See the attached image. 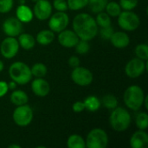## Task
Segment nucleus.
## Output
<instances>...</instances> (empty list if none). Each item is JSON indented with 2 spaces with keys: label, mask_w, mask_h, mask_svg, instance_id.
Segmentation results:
<instances>
[{
  "label": "nucleus",
  "mask_w": 148,
  "mask_h": 148,
  "mask_svg": "<svg viewBox=\"0 0 148 148\" xmlns=\"http://www.w3.org/2000/svg\"><path fill=\"white\" fill-rule=\"evenodd\" d=\"M69 17L68 14L64 11H57L49 16V27L53 32L59 33L66 29V27L69 25Z\"/></svg>",
  "instance_id": "obj_8"
},
{
  "label": "nucleus",
  "mask_w": 148,
  "mask_h": 148,
  "mask_svg": "<svg viewBox=\"0 0 148 148\" xmlns=\"http://www.w3.org/2000/svg\"><path fill=\"white\" fill-rule=\"evenodd\" d=\"M9 75L16 84L25 85L30 82L32 74L30 68L23 62H15L9 68Z\"/></svg>",
  "instance_id": "obj_2"
},
{
  "label": "nucleus",
  "mask_w": 148,
  "mask_h": 148,
  "mask_svg": "<svg viewBox=\"0 0 148 148\" xmlns=\"http://www.w3.org/2000/svg\"><path fill=\"white\" fill-rule=\"evenodd\" d=\"M15 124L19 127H27L33 120V110L29 105L17 106L12 114Z\"/></svg>",
  "instance_id": "obj_7"
},
{
  "label": "nucleus",
  "mask_w": 148,
  "mask_h": 148,
  "mask_svg": "<svg viewBox=\"0 0 148 148\" xmlns=\"http://www.w3.org/2000/svg\"><path fill=\"white\" fill-rule=\"evenodd\" d=\"M147 69L146 62L137 57L130 60L127 63L125 67V73L128 77L134 79L143 75Z\"/></svg>",
  "instance_id": "obj_11"
},
{
  "label": "nucleus",
  "mask_w": 148,
  "mask_h": 148,
  "mask_svg": "<svg viewBox=\"0 0 148 148\" xmlns=\"http://www.w3.org/2000/svg\"><path fill=\"white\" fill-rule=\"evenodd\" d=\"M85 109H88L89 112H95L101 107V101L95 95H90L84 100Z\"/></svg>",
  "instance_id": "obj_22"
},
{
  "label": "nucleus",
  "mask_w": 148,
  "mask_h": 148,
  "mask_svg": "<svg viewBox=\"0 0 148 148\" xmlns=\"http://www.w3.org/2000/svg\"><path fill=\"white\" fill-rule=\"evenodd\" d=\"M25 0H20V4H24Z\"/></svg>",
  "instance_id": "obj_44"
},
{
  "label": "nucleus",
  "mask_w": 148,
  "mask_h": 148,
  "mask_svg": "<svg viewBox=\"0 0 148 148\" xmlns=\"http://www.w3.org/2000/svg\"><path fill=\"white\" fill-rule=\"evenodd\" d=\"M16 18H18L22 23H29L32 21L34 14L30 8L25 4H20L16 11Z\"/></svg>",
  "instance_id": "obj_18"
},
{
  "label": "nucleus",
  "mask_w": 148,
  "mask_h": 148,
  "mask_svg": "<svg viewBox=\"0 0 148 148\" xmlns=\"http://www.w3.org/2000/svg\"><path fill=\"white\" fill-rule=\"evenodd\" d=\"M73 29L79 39L90 41L97 36L99 26L92 16L88 13H80L73 19Z\"/></svg>",
  "instance_id": "obj_1"
},
{
  "label": "nucleus",
  "mask_w": 148,
  "mask_h": 148,
  "mask_svg": "<svg viewBox=\"0 0 148 148\" xmlns=\"http://www.w3.org/2000/svg\"><path fill=\"white\" fill-rule=\"evenodd\" d=\"M108 0H88V5L93 13H99L105 10Z\"/></svg>",
  "instance_id": "obj_24"
},
{
  "label": "nucleus",
  "mask_w": 148,
  "mask_h": 148,
  "mask_svg": "<svg viewBox=\"0 0 148 148\" xmlns=\"http://www.w3.org/2000/svg\"><path fill=\"white\" fill-rule=\"evenodd\" d=\"M8 87H9V89H15L16 88V83L14 81H11L8 83Z\"/></svg>",
  "instance_id": "obj_40"
},
{
  "label": "nucleus",
  "mask_w": 148,
  "mask_h": 148,
  "mask_svg": "<svg viewBox=\"0 0 148 148\" xmlns=\"http://www.w3.org/2000/svg\"><path fill=\"white\" fill-rule=\"evenodd\" d=\"M31 89L33 93L39 97H44L49 95L50 91V86L49 82L42 78H36L31 82Z\"/></svg>",
  "instance_id": "obj_15"
},
{
  "label": "nucleus",
  "mask_w": 148,
  "mask_h": 148,
  "mask_svg": "<svg viewBox=\"0 0 148 148\" xmlns=\"http://www.w3.org/2000/svg\"><path fill=\"white\" fill-rule=\"evenodd\" d=\"M85 143L88 148H105L108 144V136L103 129L94 128L88 133Z\"/></svg>",
  "instance_id": "obj_5"
},
{
  "label": "nucleus",
  "mask_w": 148,
  "mask_h": 148,
  "mask_svg": "<svg viewBox=\"0 0 148 148\" xmlns=\"http://www.w3.org/2000/svg\"><path fill=\"white\" fill-rule=\"evenodd\" d=\"M88 0H67L68 8L71 10H79L88 5Z\"/></svg>",
  "instance_id": "obj_31"
},
{
  "label": "nucleus",
  "mask_w": 148,
  "mask_h": 148,
  "mask_svg": "<svg viewBox=\"0 0 148 148\" xmlns=\"http://www.w3.org/2000/svg\"><path fill=\"white\" fill-rule=\"evenodd\" d=\"M105 10H107V13L113 17H116L120 15L121 12V7L117 2H108Z\"/></svg>",
  "instance_id": "obj_26"
},
{
  "label": "nucleus",
  "mask_w": 148,
  "mask_h": 148,
  "mask_svg": "<svg viewBox=\"0 0 148 148\" xmlns=\"http://www.w3.org/2000/svg\"><path fill=\"white\" fill-rule=\"evenodd\" d=\"M140 19L139 16L132 10H124L118 16L119 26L127 31H134L140 26Z\"/></svg>",
  "instance_id": "obj_6"
},
{
  "label": "nucleus",
  "mask_w": 148,
  "mask_h": 148,
  "mask_svg": "<svg viewBox=\"0 0 148 148\" xmlns=\"http://www.w3.org/2000/svg\"><path fill=\"white\" fill-rule=\"evenodd\" d=\"M109 40L113 44V46L118 49H124L127 47L130 43V39L128 35L123 31L114 32Z\"/></svg>",
  "instance_id": "obj_17"
},
{
  "label": "nucleus",
  "mask_w": 148,
  "mask_h": 148,
  "mask_svg": "<svg viewBox=\"0 0 148 148\" xmlns=\"http://www.w3.org/2000/svg\"><path fill=\"white\" fill-rule=\"evenodd\" d=\"M147 101H148V96H145V98H144V101H143V104L145 105V108H146V109H148Z\"/></svg>",
  "instance_id": "obj_41"
},
{
  "label": "nucleus",
  "mask_w": 148,
  "mask_h": 148,
  "mask_svg": "<svg viewBox=\"0 0 148 148\" xmlns=\"http://www.w3.org/2000/svg\"><path fill=\"white\" fill-rule=\"evenodd\" d=\"M3 69V62L0 60V72Z\"/></svg>",
  "instance_id": "obj_43"
},
{
  "label": "nucleus",
  "mask_w": 148,
  "mask_h": 148,
  "mask_svg": "<svg viewBox=\"0 0 148 148\" xmlns=\"http://www.w3.org/2000/svg\"><path fill=\"white\" fill-rule=\"evenodd\" d=\"M13 0H0V13H7L13 8Z\"/></svg>",
  "instance_id": "obj_34"
},
{
  "label": "nucleus",
  "mask_w": 148,
  "mask_h": 148,
  "mask_svg": "<svg viewBox=\"0 0 148 148\" xmlns=\"http://www.w3.org/2000/svg\"><path fill=\"white\" fill-rule=\"evenodd\" d=\"M3 30L8 36H18L23 30V23L16 17H8L3 23Z\"/></svg>",
  "instance_id": "obj_13"
},
{
  "label": "nucleus",
  "mask_w": 148,
  "mask_h": 148,
  "mask_svg": "<svg viewBox=\"0 0 148 148\" xmlns=\"http://www.w3.org/2000/svg\"><path fill=\"white\" fill-rule=\"evenodd\" d=\"M67 146L69 148H84L86 147V143L82 136L72 134L68 139Z\"/></svg>",
  "instance_id": "obj_23"
},
{
  "label": "nucleus",
  "mask_w": 148,
  "mask_h": 148,
  "mask_svg": "<svg viewBox=\"0 0 148 148\" xmlns=\"http://www.w3.org/2000/svg\"><path fill=\"white\" fill-rule=\"evenodd\" d=\"M95 22H96L97 25L100 26L101 28L111 25L110 16L108 13H105L103 11L97 13V16H96V19H95Z\"/></svg>",
  "instance_id": "obj_28"
},
{
  "label": "nucleus",
  "mask_w": 148,
  "mask_h": 148,
  "mask_svg": "<svg viewBox=\"0 0 148 148\" xmlns=\"http://www.w3.org/2000/svg\"><path fill=\"white\" fill-rule=\"evenodd\" d=\"M102 104L108 109H114L118 107V100L113 95H107L102 98Z\"/></svg>",
  "instance_id": "obj_29"
},
{
  "label": "nucleus",
  "mask_w": 148,
  "mask_h": 148,
  "mask_svg": "<svg viewBox=\"0 0 148 148\" xmlns=\"http://www.w3.org/2000/svg\"><path fill=\"white\" fill-rule=\"evenodd\" d=\"M30 71H31L32 75H34L35 77L42 78V77H44L46 75L48 69H47V67L43 63L37 62L32 66V68L30 69Z\"/></svg>",
  "instance_id": "obj_25"
},
{
  "label": "nucleus",
  "mask_w": 148,
  "mask_h": 148,
  "mask_svg": "<svg viewBox=\"0 0 148 148\" xmlns=\"http://www.w3.org/2000/svg\"><path fill=\"white\" fill-rule=\"evenodd\" d=\"M9 148H21V147L19 145H16V144H13V145H10Z\"/></svg>",
  "instance_id": "obj_42"
},
{
  "label": "nucleus",
  "mask_w": 148,
  "mask_h": 148,
  "mask_svg": "<svg viewBox=\"0 0 148 148\" xmlns=\"http://www.w3.org/2000/svg\"><path fill=\"white\" fill-rule=\"evenodd\" d=\"M114 32V29L111 25L107 26V27H102L100 29V35H101V38L104 40H109Z\"/></svg>",
  "instance_id": "obj_35"
},
{
  "label": "nucleus",
  "mask_w": 148,
  "mask_h": 148,
  "mask_svg": "<svg viewBox=\"0 0 148 148\" xmlns=\"http://www.w3.org/2000/svg\"><path fill=\"white\" fill-rule=\"evenodd\" d=\"M59 43L65 48H73L79 42V37L74 30L63 29L58 35Z\"/></svg>",
  "instance_id": "obj_14"
},
{
  "label": "nucleus",
  "mask_w": 148,
  "mask_h": 148,
  "mask_svg": "<svg viewBox=\"0 0 148 148\" xmlns=\"http://www.w3.org/2000/svg\"><path fill=\"white\" fill-rule=\"evenodd\" d=\"M135 123L140 130H147L148 127V115L146 112L139 113L135 118Z\"/></svg>",
  "instance_id": "obj_27"
},
{
  "label": "nucleus",
  "mask_w": 148,
  "mask_h": 148,
  "mask_svg": "<svg viewBox=\"0 0 148 148\" xmlns=\"http://www.w3.org/2000/svg\"><path fill=\"white\" fill-rule=\"evenodd\" d=\"M80 62H81L80 59L77 56H70L69 59V67H71L73 69L80 66Z\"/></svg>",
  "instance_id": "obj_38"
},
{
  "label": "nucleus",
  "mask_w": 148,
  "mask_h": 148,
  "mask_svg": "<svg viewBox=\"0 0 148 148\" xmlns=\"http://www.w3.org/2000/svg\"><path fill=\"white\" fill-rule=\"evenodd\" d=\"M75 47L76 52L80 55L87 54L90 49V45L88 43V41H85V40H79V42Z\"/></svg>",
  "instance_id": "obj_32"
},
{
  "label": "nucleus",
  "mask_w": 148,
  "mask_h": 148,
  "mask_svg": "<svg viewBox=\"0 0 148 148\" xmlns=\"http://www.w3.org/2000/svg\"><path fill=\"white\" fill-rule=\"evenodd\" d=\"M18 41L12 36L6 37L0 45V53L6 59H11L16 56L19 49Z\"/></svg>",
  "instance_id": "obj_10"
},
{
  "label": "nucleus",
  "mask_w": 148,
  "mask_h": 148,
  "mask_svg": "<svg viewBox=\"0 0 148 148\" xmlns=\"http://www.w3.org/2000/svg\"><path fill=\"white\" fill-rule=\"evenodd\" d=\"M119 4L124 10H132L137 6L138 0H120Z\"/></svg>",
  "instance_id": "obj_33"
},
{
  "label": "nucleus",
  "mask_w": 148,
  "mask_h": 148,
  "mask_svg": "<svg viewBox=\"0 0 148 148\" xmlns=\"http://www.w3.org/2000/svg\"><path fill=\"white\" fill-rule=\"evenodd\" d=\"M145 95L143 89L138 85L128 87L124 93V102L126 106L133 111H138L143 106Z\"/></svg>",
  "instance_id": "obj_3"
},
{
  "label": "nucleus",
  "mask_w": 148,
  "mask_h": 148,
  "mask_svg": "<svg viewBox=\"0 0 148 148\" xmlns=\"http://www.w3.org/2000/svg\"><path fill=\"white\" fill-rule=\"evenodd\" d=\"M10 101L15 106L24 105L28 102V95L23 90H14L10 95Z\"/></svg>",
  "instance_id": "obj_21"
},
{
  "label": "nucleus",
  "mask_w": 148,
  "mask_h": 148,
  "mask_svg": "<svg viewBox=\"0 0 148 148\" xmlns=\"http://www.w3.org/2000/svg\"><path fill=\"white\" fill-rule=\"evenodd\" d=\"M38 0H32V2H34V3H36V2H37Z\"/></svg>",
  "instance_id": "obj_45"
},
{
  "label": "nucleus",
  "mask_w": 148,
  "mask_h": 148,
  "mask_svg": "<svg viewBox=\"0 0 148 148\" xmlns=\"http://www.w3.org/2000/svg\"><path fill=\"white\" fill-rule=\"evenodd\" d=\"M34 16L41 20L49 19L52 14V5L49 0H38L35 3L34 9H33Z\"/></svg>",
  "instance_id": "obj_12"
},
{
  "label": "nucleus",
  "mask_w": 148,
  "mask_h": 148,
  "mask_svg": "<svg viewBox=\"0 0 148 148\" xmlns=\"http://www.w3.org/2000/svg\"><path fill=\"white\" fill-rule=\"evenodd\" d=\"M132 148H146L148 146V134L145 130L136 131L130 139Z\"/></svg>",
  "instance_id": "obj_16"
},
{
  "label": "nucleus",
  "mask_w": 148,
  "mask_h": 148,
  "mask_svg": "<svg viewBox=\"0 0 148 148\" xmlns=\"http://www.w3.org/2000/svg\"><path fill=\"white\" fill-rule=\"evenodd\" d=\"M71 79L75 84L85 87L92 83L93 74L89 69L78 66L73 69L71 73Z\"/></svg>",
  "instance_id": "obj_9"
},
{
  "label": "nucleus",
  "mask_w": 148,
  "mask_h": 148,
  "mask_svg": "<svg viewBox=\"0 0 148 148\" xmlns=\"http://www.w3.org/2000/svg\"><path fill=\"white\" fill-rule=\"evenodd\" d=\"M135 55L138 58L147 62L148 59V46L147 43H141L136 46Z\"/></svg>",
  "instance_id": "obj_30"
},
{
  "label": "nucleus",
  "mask_w": 148,
  "mask_h": 148,
  "mask_svg": "<svg viewBox=\"0 0 148 148\" xmlns=\"http://www.w3.org/2000/svg\"><path fill=\"white\" fill-rule=\"evenodd\" d=\"M18 43L21 48L25 50L31 49L36 44V39L33 36L28 33H23L18 36Z\"/></svg>",
  "instance_id": "obj_20"
},
{
  "label": "nucleus",
  "mask_w": 148,
  "mask_h": 148,
  "mask_svg": "<svg viewBox=\"0 0 148 148\" xmlns=\"http://www.w3.org/2000/svg\"><path fill=\"white\" fill-rule=\"evenodd\" d=\"M55 39V32L50 29H42L36 35V42L42 46L50 44Z\"/></svg>",
  "instance_id": "obj_19"
},
{
  "label": "nucleus",
  "mask_w": 148,
  "mask_h": 148,
  "mask_svg": "<svg viewBox=\"0 0 148 148\" xmlns=\"http://www.w3.org/2000/svg\"><path fill=\"white\" fill-rule=\"evenodd\" d=\"M53 6L57 11H64L69 10L68 8V3L66 0H54L53 2Z\"/></svg>",
  "instance_id": "obj_36"
},
{
  "label": "nucleus",
  "mask_w": 148,
  "mask_h": 148,
  "mask_svg": "<svg viewBox=\"0 0 148 148\" xmlns=\"http://www.w3.org/2000/svg\"><path fill=\"white\" fill-rule=\"evenodd\" d=\"M131 115L129 112L123 108H115L109 117L111 127L117 132L126 131L131 124Z\"/></svg>",
  "instance_id": "obj_4"
},
{
  "label": "nucleus",
  "mask_w": 148,
  "mask_h": 148,
  "mask_svg": "<svg viewBox=\"0 0 148 148\" xmlns=\"http://www.w3.org/2000/svg\"><path fill=\"white\" fill-rule=\"evenodd\" d=\"M9 91V87L8 83L6 82L0 81V98L4 96Z\"/></svg>",
  "instance_id": "obj_39"
},
{
  "label": "nucleus",
  "mask_w": 148,
  "mask_h": 148,
  "mask_svg": "<svg viewBox=\"0 0 148 148\" xmlns=\"http://www.w3.org/2000/svg\"><path fill=\"white\" fill-rule=\"evenodd\" d=\"M72 108H73V111L75 112V113H81L82 112L84 109H85V105H84V102L83 101H75L73 106H72Z\"/></svg>",
  "instance_id": "obj_37"
}]
</instances>
